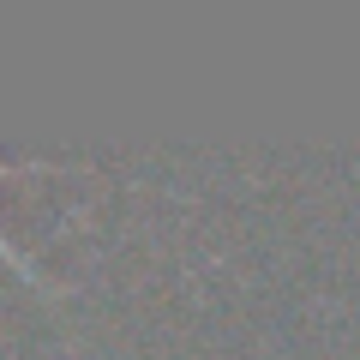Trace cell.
<instances>
[{
	"label": "cell",
	"instance_id": "cell-1",
	"mask_svg": "<svg viewBox=\"0 0 360 360\" xmlns=\"http://www.w3.org/2000/svg\"><path fill=\"white\" fill-rule=\"evenodd\" d=\"M25 168H49V162H25V156H0V174H25ZM0 258H6V264H13L18 276H30L37 288H54L49 276H42V264H37V258H30L25 246H18L13 234H6V229H0Z\"/></svg>",
	"mask_w": 360,
	"mask_h": 360
}]
</instances>
